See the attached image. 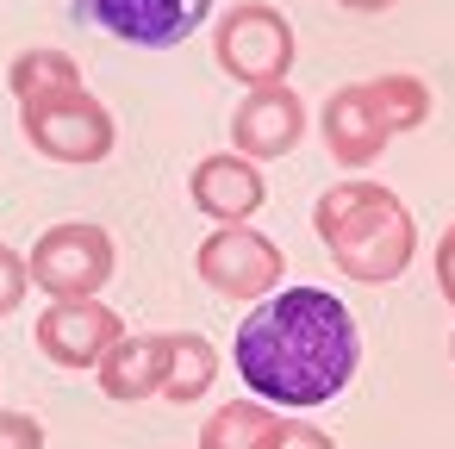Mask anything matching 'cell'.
<instances>
[{
	"instance_id": "obj_1",
	"label": "cell",
	"mask_w": 455,
	"mask_h": 449,
	"mask_svg": "<svg viewBox=\"0 0 455 449\" xmlns=\"http://www.w3.org/2000/svg\"><path fill=\"white\" fill-rule=\"evenodd\" d=\"M231 362L250 387V399H268L275 412H312L337 399L362 368V331L349 306L324 287H275L250 306L237 325Z\"/></svg>"
},
{
	"instance_id": "obj_2",
	"label": "cell",
	"mask_w": 455,
	"mask_h": 449,
	"mask_svg": "<svg viewBox=\"0 0 455 449\" xmlns=\"http://www.w3.org/2000/svg\"><path fill=\"white\" fill-rule=\"evenodd\" d=\"M312 231L318 244L331 250V262L349 275V281H368V287H387L411 269L418 256V225L405 212V200L380 181H331L312 206Z\"/></svg>"
},
{
	"instance_id": "obj_3",
	"label": "cell",
	"mask_w": 455,
	"mask_h": 449,
	"mask_svg": "<svg viewBox=\"0 0 455 449\" xmlns=\"http://www.w3.org/2000/svg\"><path fill=\"white\" fill-rule=\"evenodd\" d=\"M212 57L231 82L243 88H275L293 69V26L268 0H237V7L212 26Z\"/></svg>"
},
{
	"instance_id": "obj_4",
	"label": "cell",
	"mask_w": 455,
	"mask_h": 449,
	"mask_svg": "<svg viewBox=\"0 0 455 449\" xmlns=\"http://www.w3.org/2000/svg\"><path fill=\"white\" fill-rule=\"evenodd\" d=\"M20 132H26V144H32L38 156H51V163H76V169L107 163L113 144H119L113 113H107L88 88H76V94H51V100H26V107H20Z\"/></svg>"
},
{
	"instance_id": "obj_5",
	"label": "cell",
	"mask_w": 455,
	"mask_h": 449,
	"mask_svg": "<svg viewBox=\"0 0 455 449\" xmlns=\"http://www.w3.org/2000/svg\"><path fill=\"white\" fill-rule=\"evenodd\" d=\"M26 262H32V287H44L51 300H94V293L113 281L119 250H113L107 225H94V219H63V225H51V231L32 244Z\"/></svg>"
},
{
	"instance_id": "obj_6",
	"label": "cell",
	"mask_w": 455,
	"mask_h": 449,
	"mask_svg": "<svg viewBox=\"0 0 455 449\" xmlns=\"http://www.w3.org/2000/svg\"><path fill=\"white\" fill-rule=\"evenodd\" d=\"M194 275L219 293V300H268L287 275L281 244L262 237L256 225H219L200 250H194Z\"/></svg>"
},
{
	"instance_id": "obj_7",
	"label": "cell",
	"mask_w": 455,
	"mask_h": 449,
	"mask_svg": "<svg viewBox=\"0 0 455 449\" xmlns=\"http://www.w3.org/2000/svg\"><path fill=\"white\" fill-rule=\"evenodd\" d=\"M125 337V318L94 293V300H51L38 318H32V343L51 368H100V356Z\"/></svg>"
},
{
	"instance_id": "obj_8",
	"label": "cell",
	"mask_w": 455,
	"mask_h": 449,
	"mask_svg": "<svg viewBox=\"0 0 455 449\" xmlns=\"http://www.w3.org/2000/svg\"><path fill=\"white\" fill-rule=\"evenodd\" d=\"M76 13L88 26H100L119 44L138 51H169L181 38H194L212 13V0H76Z\"/></svg>"
},
{
	"instance_id": "obj_9",
	"label": "cell",
	"mask_w": 455,
	"mask_h": 449,
	"mask_svg": "<svg viewBox=\"0 0 455 449\" xmlns=\"http://www.w3.org/2000/svg\"><path fill=\"white\" fill-rule=\"evenodd\" d=\"M318 138H324L331 163L349 169V175H355V169H374V163L387 156V144H393L380 107L368 100V82L331 88V100H324V113H318Z\"/></svg>"
},
{
	"instance_id": "obj_10",
	"label": "cell",
	"mask_w": 455,
	"mask_h": 449,
	"mask_svg": "<svg viewBox=\"0 0 455 449\" xmlns=\"http://www.w3.org/2000/svg\"><path fill=\"white\" fill-rule=\"evenodd\" d=\"M188 200H194V212L212 219V225H250V219L262 212V200H268L262 163H250V156H237V150H212V156L194 163Z\"/></svg>"
},
{
	"instance_id": "obj_11",
	"label": "cell",
	"mask_w": 455,
	"mask_h": 449,
	"mask_svg": "<svg viewBox=\"0 0 455 449\" xmlns=\"http://www.w3.org/2000/svg\"><path fill=\"white\" fill-rule=\"evenodd\" d=\"M299 138H306V100H299L287 82L250 88V94L237 100V113H231V150L250 156V163H275V156H287Z\"/></svg>"
},
{
	"instance_id": "obj_12",
	"label": "cell",
	"mask_w": 455,
	"mask_h": 449,
	"mask_svg": "<svg viewBox=\"0 0 455 449\" xmlns=\"http://www.w3.org/2000/svg\"><path fill=\"white\" fill-rule=\"evenodd\" d=\"M169 349H175V331H125V337L100 356V368H94L100 393H107V399H119V405L163 399V381H169Z\"/></svg>"
},
{
	"instance_id": "obj_13",
	"label": "cell",
	"mask_w": 455,
	"mask_h": 449,
	"mask_svg": "<svg viewBox=\"0 0 455 449\" xmlns=\"http://www.w3.org/2000/svg\"><path fill=\"white\" fill-rule=\"evenodd\" d=\"M7 88H13L20 107H26V100H51V94H76V88H82V63H76L69 51L38 44V51H20V57L7 63Z\"/></svg>"
},
{
	"instance_id": "obj_14",
	"label": "cell",
	"mask_w": 455,
	"mask_h": 449,
	"mask_svg": "<svg viewBox=\"0 0 455 449\" xmlns=\"http://www.w3.org/2000/svg\"><path fill=\"white\" fill-rule=\"evenodd\" d=\"M281 412L268 399H231L200 424V449H268Z\"/></svg>"
},
{
	"instance_id": "obj_15",
	"label": "cell",
	"mask_w": 455,
	"mask_h": 449,
	"mask_svg": "<svg viewBox=\"0 0 455 449\" xmlns=\"http://www.w3.org/2000/svg\"><path fill=\"white\" fill-rule=\"evenodd\" d=\"M212 381H219V343H212L206 331H175L163 399H175V405H194V399H206V387H212Z\"/></svg>"
},
{
	"instance_id": "obj_16",
	"label": "cell",
	"mask_w": 455,
	"mask_h": 449,
	"mask_svg": "<svg viewBox=\"0 0 455 449\" xmlns=\"http://www.w3.org/2000/svg\"><path fill=\"white\" fill-rule=\"evenodd\" d=\"M368 100L380 107V119H387L393 138H399V132H418V125L430 119V88H424L418 76H405V69L374 76V82H368Z\"/></svg>"
},
{
	"instance_id": "obj_17",
	"label": "cell",
	"mask_w": 455,
	"mask_h": 449,
	"mask_svg": "<svg viewBox=\"0 0 455 449\" xmlns=\"http://www.w3.org/2000/svg\"><path fill=\"white\" fill-rule=\"evenodd\" d=\"M32 293V262L13 250V244H0V318H13Z\"/></svg>"
},
{
	"instance_id": "obj_18",
	"label": "cell",
	"mask_w": 455,
	"mask_h": 449,
	"mask_svg": "<svg viewBox=\"0 0 455 449\" xmlns=\"http://www.w3.org/2000/svg\"><path fill=\"white\" fill-rule=\"evenodd\" d=\"M0 449H44V424L32 412H7V405H0Z\"/></svg>"
},
{
	"instance_id": "obj_19",
	"label": "cell",
	"mask_w": 455,
	"mask_h": 449,
	"mask_svg": "<svg viewBox=\"0 0 455 449\" xmlns=\"http://www.w3.org/2000/svg\"><path fill=\"white\" fill-rule=\"evenodd\" d=\"M268 449H337V437L318 430V424H275Z\"/></svg>"
},
{
	"instance_id": "obj_20",
	"label": "cell",
	"mask_w": 455,
	"mask_h": 449,
	"mask_svg": "<svg viewBox=\"0 0 455 449\" xmlns=\"http://www.w3.org/2000/svg\"><path fill=\"white\" fill-rule=\"evenodd\" d=\"M436 293L455 306V225L436 237Z\"/></svg>"
},
{
	"instance_id": "obj_21",
	"label": "cell",
	"mask_w": 455,
	"mask_h": 449,
	"mask_svg": "<svg viewBox=\"0 0 455 449\" xmlns=\"http://www.w3.org/2000/svg\"><path fill=\"white\" fill-rule=\"evenodd\" d=\"M337 7H349V13H387V7H399V0H337Z\"/></svg>"
},
{
	"instance_id": "obj_22",
	"label": "cell",
	"mask_w": 455,
	"mask_h": 449,
	"mask_svg": "<svg viewBox=\"0 0 455 449\" xmlns=\"http://www.w3.org/2000/svg\"><path fill=\"white\" fill-rule=\"evenodd\" d=\"M449 356H455V337H449Z\"/></svg>"
}]
</instances>
